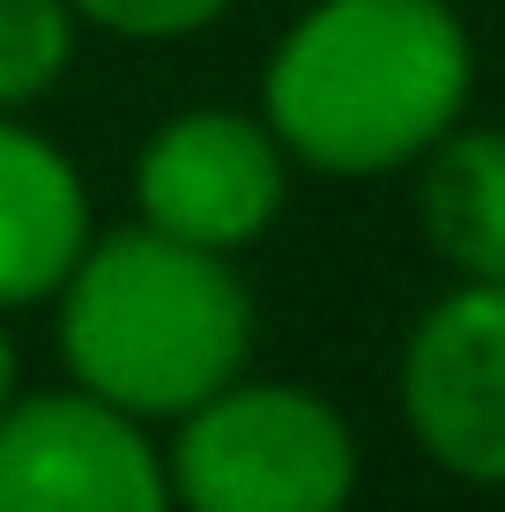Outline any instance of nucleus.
<instances>
[{
	"mask_svg": "<svg viewBox=\"0 0 505 512\" xmlns=\"http://www.w3.org/2000/svg\"><path fill=\"white\" fill-rule=\"evenodd\" d=\"M253 290L231 253L164 238L149 223L97 231L52 297L67 386L171 431L216 386L253 372Z\"/></svg>",
	"mask_w": 505,
	"mask_h": 512,
	"instance_id": "f03ea898",
	"label": "nucleus"
},
{
	"mask_svg": "<svg viewBox=\"0 0 505 512\" xmlns=\"http://www.w3.org/2000/svg\"><path fill=\"white\" fill-rule=\"evenodd\" d=\"M394 409L446 483L505 490V282H446L409 320Z\"/></svg>",
	"mask_w": 505,
	"mask_h": 512,
	"instance_id": "39448f33",
	"label": "nucleus"
},
{
	"mask_svg": "<svg viewBox=\"0 0 505 512\" xmlns=\"http://www.w3.org/2000/svg\"><path fill=\"white\" fill-rule=\"evenodd\" d=\"M0 512H179L156 423L45 386L0 409Z\"/></svg>",
	"mask_w": 505,
	"mask_h": 512,
	"instance_id": "423d86ee",
	"label": "nucleus"
},
{
	"mask_svg": "<svg viewBox=\"0 0 505 512\" xmlns=\"http://www.w3.org/2000/svg\"><path fill=\"white\" fill-rule=\"evenodd\" d=\"M164 468L179 512H350L364 446L320 386L238 372L164 431Z\"/></svg>",
	"mask_w": 505,
	"mask_h": 512,
	"instance_id": "7ed1b4c3",
	"label": "nucleus"
},
{
	"mask_svg": "<svg viewBox=\"0 0 505 512\" xmlns=\"http://www.w3.org/2000/svg\"><path fill=\"white\" fill-rule=\"evenodd\" d=\"M416 238L446 282H505V127L461 119L409 171Z\"/></svg>",
	"mask_w": 505,
	"mask_h": 512,
	"instance_id": "6e6552de",
	"label": "nucleus"
},
{
	"mask_svg": "<svg viewBox=\"0 0 505 512\" xmlns=\"http://www.w3.org/2000/svg\"><path fill=\"white\" fill-rule=\"evenodd\" d=\"M23 394V364H15V334H8V312H0V409Z\"/></svg>",
	"mask_w": 505,
	"mask_h": 512,
	"instance_id": "9b49d317",
	"label": "nucleus"
},
{
	"mask_svg": "<svg viewBox=\"0 0 505 512\" xmlns=\"http://www.w3.org/2000/svg\"><path fill=\"white\" fill-rule=\"evenodd\" d=\"M97 238L82 164L23 112H0V312L52 305Z\"/></svg>",
	"mask_w": 505,
	"mask_h": 512,
	"instance_id": "0eeeda50",
	"label": "nucleus"
},
{
	"mask_svg": "<svg viewBox=\"0 0 505 512\" xmlns=\"http://www.w3.org/2000/svg\"><path fill=\"white\" fill-rule=\"evenodd\" d=\"M476 104V38L454 0H312L260 67V119L320 179L416 171Z\"/></svg>",
	"mask_w": 505,
	"mask_h": 512,
	"instance_id": "f257e3e1",
	"label": "nucleus"
},
{
	"mask_svg": "<svg viewBox=\"0 0 505 512\" xmlns=\"http://www.w3.org/2000/svg\"><path fill=\"white\" fill-rule=\"evenodd\" d=\"M298 156L246 104L164 112L134 149V223L246 260L290 201Z\"/></svg>",
	"mask_w": 505,
	"mask_h": 512,
	"instance_id": "20e7f679",
	"label": "nucleus"
},
{
	"mask_svg": "<svg viewBox=\"0 0 505 512\" xmlns=\"http://www.w3.org/2000/svg\"><path fill=\"white\" fill-rule=\"evenodd\" d=\"M82 30H104V38H127V45H179L216 30L238 0H67Z\"/></svg>",
	"mask_w": 505,
	"mask_h": 512,
	"instance_id": "9d476101",
	"label": "nucleus"
},
{
	"mask_svg": "<svg viewBox=\"0 0 505 512\" xmlns=\"http://www.w3.org/2000/svg\"><path fill=\"white\" fill-rule=\"evenodd\" d=\"M82 23L67 0H0V112H30L67 82Z\"/></svg>",
	"mask_w": 505,
	"mask_h": 512,
	"instance_id": "1a4fd4ad",
	"label": "nucleus"
}]
</instances>
